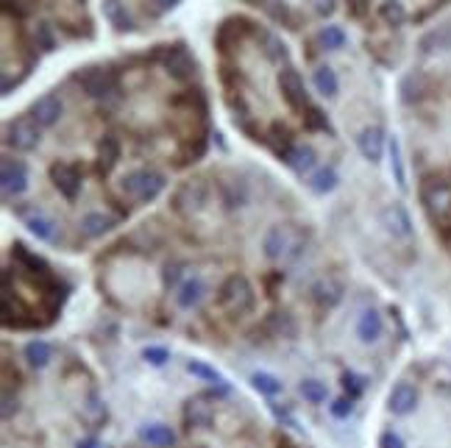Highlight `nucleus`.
<instances>
[{
	"label": "nucleus",
	"mask_w": 451,
	"mask_h": 448,
	"mask_svg": "<svg viewBox=\"0 0 451 448\" xmlns=\"http://www.w3.org/2000/svg\"><path fill=\"white\" fill-rule=\"evenodd\" d=\"M167 187L164 173L154 167H134L120 178V192L131 198L134 203H154Z\"/></svg>",
	"instance_id": "obj_1"
},
{
	"label": "nucleus",
	"mask_w": 451,
	"mask_h": 448,
	"mask_svg": "<svg viewBox=\"0 0 451 448\" xmlns=\"http://www.w3.org/2000/svg\"><path fill=\"white\" fill-rule=\"evenodd\" d=\"M254 304H257V292L251 287V282L240 273L228 276L218 289V306L226 309L228 315H245L254 309Z\"/></svg>",
	"instance_id": "obj_2"
},
{
	"label": "nucleus",
	"mask_w": 451,
	"mask_h": 448,
	"mask_svg": "<svg viewBox=\"0 0 451 448\" xmlns=\"http://www.w3.org/2000/svg\"><path fill=\"white\" fill-rule=\"evenodd\" d=\"M206 203H209V184H206V178H187V181H181L176 187V192H173V198H170V209L179 218H184V220L201 215L206 209Z\"/></svg>",
	"instance_id": "obj_3"
},
{
	"label": "nucleus",
	"mask_w": 451,
	"mask_h": 448,
	"mask_svg": "<svg viewBox=\"0 0 451 448\" xmlns=\"http://www.w3.org/2000/svg\"><path fill=\"white\" fill-rule=\"evenodd\" d=\"M78 87L84 90V95L92 97V100H106L117 92V75L115 70L109 67H100V64H92V67H84L78 75H75Z\"/></svg>",
	"instance_id": "obj_4"
},
{
	"label": "nucleus",
	"mask_w": 451,
	"mask_h": 448,
	"mask_svg": "<svg viewBox=\"0 0 451 448\" xmlns=\"http://www.w3.org/2000/svg\"><path fill=\"white\" fill-rule=\"evenodd\" d=\"M262 254L273 262L285 259V256H298L301 254V240L290 225H270L265 231V240H262Z\"/></svg>",
	"instance_id": "obj_5"
},
{
	"label": "nucleus",
	"mask_w": 451,
	"mask_h": 448,
	"mask_svg": "<svg viewBox=\"0 0 451 448\" xmlns=\"http://www.w3.org/2000/svg\"><path fill=\"white\" fill-rule=\"evenodd\" d=\"M3 142L20 154H28L36 151L39 142H42V126L33 120V117H17L11 123H6V137Z\"/></svg>",
	"instance_id": "obj_6"
},
{
	"label": "nucleus",
	"mask_w": 451,
	"mask_h": 448,
	"mask_svg": "<svg viewBox=\"0 0 451 448\" xmlns=\"http://www.w3.org/2000/svg\"><path fill=\"white\" fill-rule=\"evenodd\" d=\"M51 181H53V187L59 190V195L70 201V203H75L78 198H81V190H84V173H81V167L75 164V161H53L51 164Z\"/></svg>",
	"instance_id": "obj_7"
},
{
	"label": "nucleus",
	"mask_w": 451,
	"mask_h": 448,
	"mask_svg": "<svg viewBox=\"0 0 451 448\" xmlns=\"http://www.w3.org/2000/svg\"><path fill=\"white\" fill-rule=\"evenodd\" d=\"M161 67L170 78L176 81H190L195 75V56L190 53V48L184 42H176V45H161Z\"/></svg>",
	"instance_id": "obj_8"
},
{
	"label": "nucleus",
	"mask_w": 451,
	"mask_h": 448,
	"mask_svg": "<svg viewBox=\"0 0 451 448\" xmlns=\"http://www.w3.org/2000/svg\"><path fill=\"white\" fill-rule=\"evenodd\" d=\"M420 201H423V209L432 220H446L451 218V187L443 178H432L423 184L420 190Z\"/></svg>",
	"instance_id": "obj_9"
},
{
	"label": "nucleus",
	"mask_w": 451,
	"mask_h": 448,
	"mask_svg": "<svg viewBox=\"0 0 451 448\" xmlns=\"http://www.w3.org/2000/svg\"><path fill=\"white\" fill-rule=\"evenodd\" d=\"M279 92L282 97L287 100V106H290L292 112H307L312 103H309V95H307V84H304V78H301V73L295 70V67H285V70H279Z\"/></svg>",
	"instance_id": "obj_10"
},
{
	"label": "nucleus",
	"mask_w": 451,
	"mask_h": 448,
	"mask_svg": "<svg viewBox=\"0 0 451 448\" xmlns=\"http://www.w3.org/2000/svg\"><path fill=\"white\" fill-rule=\"evenodd\" d=\"M0 190H3L6 201L20 198L23 192L28 190V167H26V161L3 156V161H0Z\"/></svg>",
	"instance_id": "obj_11"
},
{
	"label": "nucleus",
	"mask_w": 451,
	"mask_h": 448,
	"mask_svg": "<svg viewBox=\"0 0 451 448\" xmlns=\"http://www.w3.org/2000/svg\"><path fill=\"white\" fill-rule=\"evenodd\" d=\"M379 223L385 225V231L393 234L396 240H410L415 234L413 218H410V212L401 203H387L382 209V215H379Z\"/></svg>",
	"instance_id": "obj_12"
},
{
	"label": "nucleus",
	"mask_w": 451,
	"mask_h": 448,
	"mask_svg": "<svg viewBox=\"0 0 451 448\" xmlns=\"http://www.w3.org/2000/svg\"><path fill=\"white\" fill-rule=\"evenodd\" d=\"M62 114H65V103H62V97L59 95L48 92V95H42V97H36V100H33L31 117L42 128H53L59 120H62Z\"/></svg>",
	"instance_id": "obj_13"
},
{
	"label": "nucleus",
	"mask_w": 451,
	"mask_h": 448,
	"mask_svg": "<svg viewBox=\"0 0 451 448\" xmlns=\"http://www.w3.org/2000/svg\"><path fill=\"white\" fill-rule=\"evenodd\" d=\"M251 31H254V23H251V20H245V17H228V20L221 23V28L215 33V45L226 53V50H231L245 33H251Z\"/></svg>",
	"instance_id": "obj_14"
},
{
	"label": "nucleus",
	"mask_w": 451,
	"mask_h": 448,
	"mask_svg": "<svg viewBox=\"0 0 451 448\" xmlns=\"http://www.w3.org/2000/svg\"><path fill=\"white\" fill-rule=\"evenodd\" d=\"M385 145H387V137L379 126H368L356 134V148H359V154H362L368 161H373V164L382 161V156H385Z\"/></svg>",
	"instance_id": "obj_15"
},
{
	"label": "nucleus",
	"mask_w": 451,
	"mask_h": 448,
	"mask_svg": "<svg viewBox=\"0 0 451 448\" xmlns=\"http://www.w3.org/2000/svg\"><path fill=\"white\" fill-rule=\"evenodd\" d=\"M415 407H418V390H415V384L398 382L390 390L387 410L393 415H410V412H415Z\"/></svg>",
	"instance_id": "obj_16"
},
{
	"label": "nucleus",
	"mask_w": 451,
	"mask_h": 448,
	"mask_svg": "<svg viewBox=\"0 0 451 448\" xmlns=\"http://www.w3.org/2000/svg\"><path fill=\"white\" fill-rule=\"evenodd\" d=\"M215 410L203 395H195L184 404V426L187 429H212Z\"/></svg>",
	"instance_id": "obj_17"
},
{
	"label": "nucleus",
	"mask_w": 451,
	"mask_h": 448,
	"mask_svg": "<svg viewBox=\"0 0 451 448\" xmlns=\"http://www.w3.org/2000/svg\"><path fill=\"white\" fill-rule=\"evenodd\" d=\"M120 156H123V142H120V137L103 134V137L97 139V170H100L103 176H109V173L120 164Z\"/></svg>",
	"instance_id": "obj_18"
},
{
	"label": "nucleus",
	"mask_w": 451,
	"mask_h": 448,
	"mask_svg": "<svg viewBox=\"0 0 451 448\" xmlns=\"http://www.w3.org/2000/svg\"><path fill=\"white\" fill-rule=\"evenodd\" d=\"M282 161L290 167L292 173L307 176V173H312V170H315V164H318V154H315V148H309V145H290V148L282 154Z\"/></svg>",
	"instance_id": "obj_19"
},
{
	"label": "nucleus",
	"mask_w": 451,
	"mask_h": 448,
	"mask_svg": "<svg viewBox=\"0 0 451 448\" xmlns=\"http://www.w3.org/2000/svg\"><path fill=\"white\" fill-rule=\"evenodd\" d=\"M382 331H385V320H382V315L376 309H365L356 318V337H359V343L371 346V343H376L382 337Z\"/></svg>",
	"instance_id": "obj_20"
},
{
	"label": "nucleus",
	"mask_w": 451,
	"mask_h": 448,
	"mask_svg": "<svg viewBox=\"0 0 451 448\" xmlns=\"http://www.w3.org/2000/svg\"><path fill=\"white\" fill-rule=\"evenodd\" d=\"M100 9H103L106 23H109V26H112L117 33L134 31V20H131L126 3H120V0H103V3H100Z\"/></svg>",
	"instance_id": "obj_21"
},
{
	"label": "nucleus",
	"mask_w": 451,
	"mask_h": 448,
	"mask_svg": "<svg viewBox=\"0 0 451 448\" xmlns=\"http://www.w3.org/2000/svg\"><path fill=\"white\" fill-rule=\"evenodd\" d=\"M137 434H139L142 443H148L151 448L176 446V432L170 426H164V423H145V426H139Z\"/></svg>",
	"instance_id": "obj_22"
},
{
	"label": "nucleus",
	"mask_w": 451,
	"mask_h": 448,
	"mask_svg": "<svg viewBox=\"0 0 451 448\" xmlns=\"http://www.w3.org/2000/svg\"><path fill=\"white\" fill-rule=\"evenodd\" d=\"M203 295H206V284H203L198 276H190V279H184V282L179 284L176 304H179L181 309H195V306L203 301Z\"/></svg>",
	"instance_id": "obj_23"
},
{
	"label": "nucleus",
	"mask_w": 451,
	"mask_h": 448,
	"mask_svg": "<svg viewBox=\"0 0 451 448\" xmlns=\"http://www.w3.org/2000/svg\"><path fill=\"white\" fill-rule=\"evenodd\" d=\"M115 225H117V218H112V215H106V212H97V209L87 212V215L81 218V231H84L87 237H92V240L109 234Z\"/></svg>",
	"instance_id": "obj_24"
},
{
	"label": "nucleus",
	"mask_w": 451,
	"mask_h": 448,
	"mask_svg": "<svg viewBox=\"0 0 451 448\" xmlns=\"http://www.w3.org/2000/svg\"><path fill=\"white\" fill-rule=\"evenodd\" d=\"M312 84H315L318 95L323 97H337V92H340V78H337V73H334L329 64H321V67L312 73Z\"/></svg>",
	"instance_id": "obj_25"
},
{
	"label": "nucleus",
	"mask_w": 451,
	"mask_h": 448,
	"mask_svg": "<svg viewBox=\"0 0 451 448\" xmlns=\"http://www.w3.org/2000/svg\"><path fill=\"white\" fill-rule=\"evenodd\" d=\"M337 184H340V176H337V170L334 167H321V170H315L312 176H309V190L315 192V195H329V192L337 190Z\"/></svg>",
	"instance_id": "obj_26"
},
{
	"label": "nucleus",
	"mask_w": 451,
	"mask_h": 448,
	"mask_svg": "<svg viewBox=\"0 0 451 448\" xmlns=\"http://www.w3.org/2000/svg\"><path fill=\"white\" fill-rule=\"evenodd\" d=\"M221 190H223V203L228 206V209H240V206H245V201H248V184H245L243 178L223 181V184H221Z\"/></svg>",
	"instance_id": "obj_27"
},
{
	"label": "nucleus",
	"mask_w": 451,
	"mask_h": 448,
	"mask_svg": "<svg viewBox=\"0 0 451 448\" xmlns=\"http://www.w3.org/2000/svg\"><path fill=\"white\" fill-rule=\"evenodd\" d=\"M26 228L31 231L36 240H42V242H53V240H56V223H53L51 218H45L42 212L28 215V218H26Z\"/></svg>",
	"instance_id": "obj_28"
},
{
	"label": "nucleus",
	"mask_w": 451,
	"mask_h": 448,
	"mask_svg": "<svg viewBox=\"0 0 451 448\" xmlns=\"http://www.w3.org/2000/svg\"><path fill=\"white\" fill-rule=\"evenodd\" d=\"M420 50L423 53H437V50H451V23L443 28H435L420 39Z\"/></svg>",
	"instance_id": "obj_29"
},
{
	"label": "nucleus",
	"mask_w": 451,
	"mask_h": 448,
	"mask_svg": "<svg viewBox=\"0 0 451 448\" xmlns=\"http://www.w3.org/2000/svg\"><path fill=\"white\" fill-rule=\"evenodd\" d=\"M26 359H28L31 368L42 370V368H48V362L53 359V346L45 343V340H31V343L26 346Z\"/></svg>",
	"instance_id": "obj_30"
},
{
	"label": "nucleus",
	"mask_w": 451,
	"mask_h": 448,
	"mask_svg": "<svg viewBox=\"0 0 451 448\" xmlns=\"http://www.w3.org/2000/svg\"><path fill=\"white\" fill-rule=\"evenodd\" d=\"M251 384H254V390L262 393V395H267V398H273V395H279L282 390H285V382L279 379V376H273V373H265V370H259L251 376Z\"/></svg>",
	"instance_id": "obj_31"
},
{
	"label": "nucleus",
	"mask_w": 451,
	"mask_h": 448,
	"mask_svg": "<svg viewBox=\"0 0 451 448\" xmlns=\"http://www.w3.org/2000/svg\"><path fill=\"white\" fill-rule=\"evenodd\" d=\"M346 42H349V36L340 26H323L318 33V45L323 50H340V48H346Z\"/></svg>",
	"instance_id": "obj_32"
},
{
	"label": "nucleus",
	"mask_w": 451,
	"mask_h": 448,
	"mask_svg": "<svg viewBox=\"0 0 451 448\" xmlns=\"http://www.w3.org/2000/svg\"><path fill=\"white\" fill-rule=\"evenodd\" d=\"M379 17L385 20L387 26H404L407 23V9H404V3L401 0H385L382 6H379Z\"/></svg>",
	"instance_id": "obj_33"
},
{
	"label": "nucleus",
	"mask_w": 451,
	"mask_h": 448,
	"mask_svg": "<svg viewBox=\"0 0 451 448\" xmlns=\"http://www.w3.org/2000/svg\"><path fill=\"white\" fill-rule=\"evenodd\" d=\"M387 151H390V170H393V178L401 190H407V173H404V159H401V148H398V139L393 137L387 142Z\"/></svg>",
	"instance_id": "obj_34"
},
{
	"label": "nucleus",
	"mask_w": 451,
	"mask_h": 448,
	"mask_svg": "<svg viewBox=\"0 0 451 448\" xmlns=\"http://www.w3.org/2000/svg\"><path fill=\"white\" fill-rule=\"evenodd\" d=\"M265 326L273 331V337H295V320L287 312H273L265 320Z\"/></svg>",
	"instance_id": "obj_35"
},
{
	"label": "nucleus",
	"mask_w": 451,
	"mask_h": 448,
	"mask_svg": "<svg viewBox=\"0 0 451 448\" xmlns=\"http://www.w3.org/2000/svg\"><path fill=\"white\" fill-rule=\"evenodd\" d=\"M265 9L270 11V17H273L276 23H282V26H287V28H298V17L292 14L290 6H287L285 0H267Z\"/></svg>",
	"instance_id": "obj_36"
},
{
	"label": "nucleus",
	"mask_w": 451,
	"mask_h": 448,
	"mask_svg": "<svg viewBox=\"0 0 451 448\" xmlns=\"http://www.w3.org/2000/svg\"><path fill=\"white\" fill-rule=\"evenodd\" d=\"M33 42H36L39 50L53 53V50H56V33H53V26L45 23V20H39V23L33 26Z\"/></svg>",
	"instance_id": "obj_37"
},
{
	"label": "nucleus",
	"mask_w": 451,
	"mask_h": 448,
	"mask_svg": "<svg viewBox=\"0 0 451 448\" xmlns=\"http://www.w3.org/2000/svg\"><path fill=\"white\" fill-rule=\"evenodd\" d=\"M298 393L304 395L307 404H323L326 395H329V387L323 382H318V379H304V382L298 384Z\"/></svg>",
	"instance_id": "obj_38"
},
{
	"label": "nucleus",
	"mask_w": 451,
	"mask_h": 448,
	"mask_svg": "<svg viewBox=\"0 0 451 448\" xmlns=\"http://www.w3.org/2000/svg\"><path fill=\"white\" fill-rule=\"evenodd\" d=\"M187 373H193V376H198V379H203V382H209V384H226L221 370H215L212 365H206V362H201V359H190V362H187Z\"/></svg>",
	"instance_id": "obj_39"
},
{
	"label": "nucleus",
	"mask_w": 451,
	"mask_h": 448,
	"mask_svg": "<svg viewBox=\"0 0 451 448\" xmlns=\"http://www.w3.org/2000/svg\"><path fill=\"white\" fill-rule=\"evenodd\" d=\"M340 284H334V282H321L318 287H315V298H318V304L323 306H334L337 301H340Z\"/></svg>",
	"instance_id": "obj_40"
},
{
	"label": "nucleus",
	"mask_w": 451,
	"mask_h": 448,
	"mask_svg": "<svg viewBox=\"0 0 451 448\" xmlns=\"http://www.w3.org/2000/svg\"><path fill=\"white\" fill-rule=\"evenodd\" d=\"M301 117H304V128L307 131H329V117L323 114V109H318V106H309Z\"/></svg>",
	"instance_id": "obj_41"
},
{
	"label": "nucleus",
	"mask_w": 451,
	"mask_h": 448,
	"mask_svg": "<svg viewBox=\"0 0 451 448\" xmlns=\"http://www.w3.org/2000/svg\"><path fill=\"white\" fill-rule=\"evenodd\" d=\"M142 359L148 365H154V368H161V365L170 362V348H164V346H148V348H142Z\"/></svg>",
	"instance_id": "obj_42"
},
{
	"label": "nucleus",
	"mask_w": 451,
	"mask_h": 448,
	"mask_svg": "<svg viewBox=\"0 0 451 448\" xmlns=\"http://www.w3.org/2000/svg\"><path fill=\"white\" fill-rule=\"evenodd\" d=\"M343 387H346V395L356 401V398L365 393V379L356 376L354 370H346V373H343Z\"/></svg>",
	"instance_id": "obj_43"
},
{
	"label": "nucleus",
	"mask_w": 451,
	"mask_h": 448,
	"mask_svg": "<svg viewBox=\"0 0 451 448\" xmlns=\"http://www.w3.org/2000/svg\"><path fill=\"white\" fill-rule=\"evenodd\" d=\"M329 412L337 417V420H349V417L354 415V398H349V395H343V398H337V401H331V407H329Z\"/></svg>",
	"instance_id": "obj_44"
},
{
	"label": "nucleus",
	"mask_w": 451,
	"mask_h": 448,
	"mask_svg": "<svg viewBox=\"0 0 451 448\" xmlns=\"http://www.w3.org/2000/svg\"><path fill=\"white\" fill-rule=\"evenodd\" d=\"M267 56L273 62H287V45L276 36H267Z\"/></svg>",
	"instance_id": "obj_45"
},
{
	"label": "nucleus",
	"mask_w": 451,
	"mask_h": 448,
	"mask_svg": "<svg viewBox=\"0 0 451 448\" xmlns=\"http://www.w3.org/2000/svg\"><path fill=\"white\" fill-rule=\"evenodd\" d=\"M379 448H404V440L396 434V432H385L379 437Z\"/></svg>",
	"instance_id": "obj_46"
},
{
	"label": "nucleus",
	"mask_w": 451,
	"mask_h": 448,
	"mask_svg": "<svg viewBox=\"0 0 451 448\" xmlns=\"http://www.w3.org/2000/svg\"><path fill=\"white\" fill-rule=\"evenodd\" d=\"M315 3V11L321 14V17H329L331 11H334V6H337V0H312Z\"/></svg>",
	"instance_id": "obj_47"
},
{
	"label": "nucleus",
	"mask_w": 451,
	"mask_h": 448,
	"mask_svg": "<svg viewBox=\"0 0 451 448\" xmlns=\"http://www.w3.org/2000/svg\"><path fill=\"white\" fill-rule=\"evenodd\" d=\"M179 273H181V265H167V270H164V284L173 287L176 279H179Z\"/></svg>",
	"instance_id": "obj_48"
},
{
	"label": "nucleus",
	"mask_w": 451,
	"mask_h": 448,
	"mask_svg": "<svg viewBox=\"0 0 451 448\" xmlns=\"http://www.w3.org/2000/svg\"><path fill=\"white\" fill-rule=\"evenodd\" d=\"M151 3H154L159 11H170V9H176L181 0H151Z\"/></svg>",
	"instance_id": "obj_49"
},
{
	"label": "nucleus",
	"mask_w": 451,
	"mask_h": 448,
	"mask_svg": "<svg viewBox=\"0 0 451 448\" xmlns=\"http://www.w3.org/2000/svg\"><path fill=\"white\" fill-rule=\"evenodd\" d=\"M75 448H100V443H97L95 437H84V440H78Z\"/></svg>",
	"instance_id": "obj_50"
},
{
	"label": "nucleus",
	"mask_w": 451,
	"mask_h": 448,
	"mask_svg": "<svg viewBox=\"0 0 451 448\" xmlns=\"http://www.w3.org/2000/svg\"><path fill=\"white\" fill-rule=\"evenodd\" d=\"M251 3H254V6H265V3H262V0H251Z\"/></svg>",
	"instance_id": "obj_51"
},
{
	"label": "nucleus",
	"mask_w": 451,
	"mask_h": 448,
	"mask_svg": "<svg viewBox=\"0 0 451 448\" xmlns=\"http://www.w3.org/2000/svg\"><path fill=\"white\" fill-rule=\"evenodd\" d=\"M198 448H203V446H198Z\"/></svg>",
	"instance_id": "obj_52"
}]
</instances>
